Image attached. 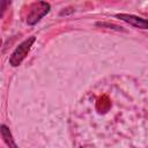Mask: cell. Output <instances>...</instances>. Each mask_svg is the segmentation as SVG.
Instances as JSON below:
<instances>
[{
	"label": "cell",
	"instance_id": "1",
	"mask_svg": "<svg viewBox=\"0 0 148 148\" xmlns=\"http://www.w3.org/2000/svg\"><path fill=\"white\" fill-rule=\"evenodd\" d=\"M51 9V6L49 2L45 1H37L32 2L28 6V13L25 16V22L29 25H34L37 22L40 21Z\"/></svg>",
	"mask_w": 148,
	"mask_h": 148
},
{
	"label": "cell",
	"instance_id": "3",
	"mask_svg": "<svg viewBox=\"0 0 148 148\" xmlns=\"http://www.w3.org/2000/svg\"><path fill=\"white\" fill-rule=\"evenodd\" d=\"M116 17L120 18L121 21L128 23L130 25H133L135 28H139V29H148V18H143V17H140V16H136V15H133V14H117Z\"/></svg>",
	"mask_w": 148,
	"mask_h": 148
},
{
	"label": "cell",
	"instance_id": "4",
	"mask_svg": "<svg viewBox=\"0 0 148 148\" xmlns=\"http://www.w3.org/2000/svg\"><path fill=\"white\" fill-rule=\"evenodd\" d=\"M0 133H1V136L3 139V142L7 145L8 148H18V146L16 145V142L14 141V138L12 135V132L9 131V128L6 126V125H1L0 127Z\"/></svg>",
	"mask_w": 148,
	"mask_h": 148
},
{
	"label": "cell",
	"instance_id": "2",
	"mask_svg": "<svg viewBox=\"0 0 148 148\" xmlns=\"http://www.w3.org/2000/svg\"><path fill=\"white\" fill-rule=\"evenodd\" d=\"M36 40V37L31 36L29 38H27L25 40H23L21 44H18V46L13 51V53L9 57V64L13 67H17L22 64V61L25 59V57L28 56L29 51L31 50V46L34 45Z\"/></svg>",
	"mask_w": 148,
	"mask_h": 148
}]
</instances>
